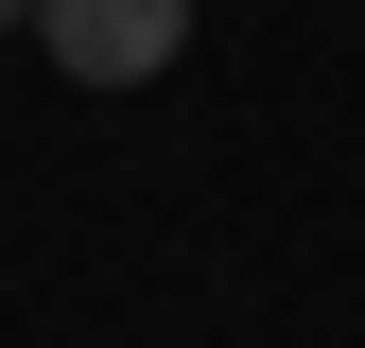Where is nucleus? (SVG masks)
Returning a JSON list of instances; mask_svg holds the SVG:
<instances>
[{"instance_id": "obj_1", "label": "nucleus", "mask_w": 365, "mask_h": 348, "mask_svg": "<svg viewBox=\"0 0 365 348\" xmlns=\"http://www.w3.org/2000/svg\"><path fill=\"white\" fill-rule=\"evenodd\" d=\"M35 35H53L70 87H157L192 53V0H35Z\"/></svg>"}, {"instance_id": "obj_2", "label": "nucleus", "mask_w": 365, "mask_h": 348, "mask_svg": "<svg viewBox=\"0 0 365 348\" xmlns=\"http://www.w3.org/2000/svg\"><path fill=\"white\" fill-rule=\"evenodd\" d=\"M0 18H35V0H0Z\"/></svg>"}]
</instances>
